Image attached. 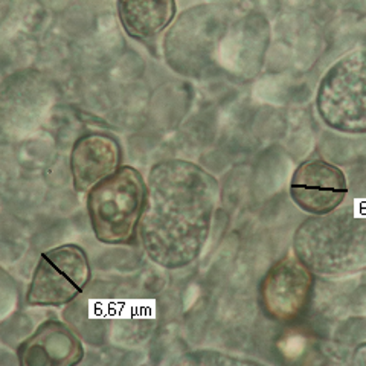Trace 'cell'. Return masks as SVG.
Here are the masks:
<instances>
[{
    "instance_id": "obj_1",
    "label": "cell",
    "mask_w": 366,
    "mask_h": 366,
    "mask_svg": "<svg viewBox=\"0 0 366 366\" xmlns=\"http://www.w3.org/2000/svg\"><path fill=\"white\" fill-rule=\"evenodd\" d=\"M144 203V180L136 169L124 167L89 191V217L97 238L107 244L132 239Z\"/></svg>"
},
{
    "instance_id": "obj_2",
    "label": "cell",
    "mask_w": 366,
    "mask_h": 366,
    "mask_svg": "<svg viewBox=\"0 0 366 366\" xmlns=\"http://www.w3.org/2000/svg\"><path fill=\"white\" fill-rule=\"evenodd\" d=\"M320 114L343 132H366V49L340 60L319 90Z\"/></svg>"
},
{
    "instance_id": "obj_3",
    "label": "cell",
    "mask_w": 366,
    "mask_h": 366,
    "mask_svg": "<svg viewBox=\"0 0 366 366\" xmlns=\"http://www.w3.org/2000/svg\"><path fill=\"white\" fill-rule=\"evenodd\" d=\"M89 280L84 250L75 244L51 249L41 255L28 293L31 305L59 307L81 293Z\"/></svg>"
},
{
    "instance_id": "obj_4",
    "label": "cell",
    "mask_w": 366,
    "mask_h": 366,
    "mask_svg": "<svg viewBox=\"0 0 366 366\" xmlns=\"http://www.w3.org/2000/svg\"><path fill=\"white\" fill-rule=\"evenodd\" d=\"M347 191L342 169L322 159L307 160L297 167L290 185L295 203L312 214L333 211L347 196Z\"/></svg>"
},
{
    "instance_id": "obj_5",
    "label": "cell",
    "mask_w": 366,
    "mask_h": 366,
    "mask_svg": "<svg viewBox=\"0 0 366 366\" xmlns=\"http://www.w3.org/2000/svg\"><path fill=\"white\" fill-rule=\"evenodd\" d=\"M119 145L106 134H86L71 156V168L78 191L89 192L97 183L112 176L119 165Z\"/></svg>"
},
{
    "instance_id": "obj_6",
    "label": "cell",
    "mask_w": 366,
    "mask_h": 366,
    "mask_svg": "<svg viewBox=\"0 0 366 366\" xmlns=\"http://www.w3.org/2000/svg\"><path fill=\"white\" fill-rule=\"evenodd\" d=\"M19 357L28 366L75 365L83 359V347L66 325L51 320L23 343Z\"/></svg>"
},
{
    "instance_id": "obj_7",
    "label": "cell",
    "mask_w": 366,
    "mask_h": 366,
    "mask_svg": "<svg viewBox=\"0 0 366 366\" xmlns=\"http://www.w3.org/2000/svg\"><path fill=\"white\" fill-rule=\"evenodd\" d=\"M310 277L297 262L284 259L267 274L264 284V300L267 310L287 319L301 310L307 297Z\"/></svg>"
},
{
    "instance_id": "obj_8",
    "label": "cell",
    "mask_w": 366,
    "mask_h": 366,
    "mask_svg": "<svg viewBox=\"0 0 366 366\" xmlns=\"http://www.w3.org/2000/svg\"><path fill=\"white\" fill-rule=\"evenodd\" d=\"M124 31L137 40L157 37L176 16V0H117Z\"/></svg>"
}]
</instances>
